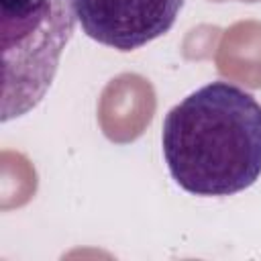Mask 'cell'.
I'll return each instance as SVG.
<instances>
[{
  "label": "cell",
  "instance_id": "obj_1",
  "mask_svg": "<svg viewBox=\"0 0 261 261\" xmlns=\"http://www.w3.org/2000/svg\"><path fill=\"white\" fill-rule=\"evenodd\" d=\"M161 151L188 194L234 196L261 177V104L237 84L210 82L165 114Z\"/></svg>",
  "mask_w": 261,
  "mask_h": 261
},
{
  "label": "cell",
  "instance_id": "obj_2",
  "mask_svg": "<svg viewBox=\"0 0 261 261\" xmlns=\"http://www.w3.org/2000/svg\"><path fill=\"white\" fill-rule=\"evenodd\" d=\"M75 22L73 0H0L2 122L45 98Z\"/></svg>",
  "mask_w": 261,
  "mask_h": 261
},
{
  "label": "cell",
  "instance_id": "obj_3",
  "mask_svg": "<svg viewBox=\"0 0 261 261\" xmlns=\"http://www.w3.org/2000/svg\"><path fill=\"white\" fill-rule=\"evenodd\" d=\"M181 6L184 0H73L84 33L116 51H135L163 37Z\"/></svg>",
  "mask_w": 261,
  "mask_h": 261
}]
</instances>
